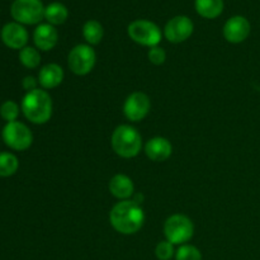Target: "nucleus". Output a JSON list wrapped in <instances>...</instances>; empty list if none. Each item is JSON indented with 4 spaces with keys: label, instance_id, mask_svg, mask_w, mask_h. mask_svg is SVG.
<instances>
[{
    "label": "nucleus",
    "instance_id": "8",
    "mask_svg": "<svg viewBox=\"0 0 260 260\" xmlns=\"http://www.w3.org/2000/svg\"><path fill=\"white\" fill-rule=\"evenodd\" d=\"M96 55L90 45H78L70 51L68 57L69 68L75 75H88L95 66Z\"/></svg>",
    "mask_w": 260,
    "mask_h": 260
},
{
    "label": "nucleus",
    "instance_id": "4",
    "mask_svg": "<svg viewBox=\"0 0 260 260\" xmlns=\"http://www.w3.org/2000/svg\"><path fill=\"white\" fill-rule=\"evenodd\" d=\"M165 238L173 245H184L194 235V225L188 216L172 215L164 223Z\"/></svg>",
    "mask_w": 260,
    "mask_h": 260
},
{
    "label": "nucleus",
    "instance_id": "21",
    "mask_svg": "<svg viewBox=\"0 0 260 260\" xmlns=\"http://www.w3.org/2000/svg\"><path fill=\"white\" fill-rule=\"evenodd\" d=\"M19 61L24 68L36 69L41 63V55L35 47L25 46L19 52Z\"/></svg>",
    "mask_w": 260,
    "mask_h": 260
},
{
    "label": "nucleus",
    "instance_id": "22",
    "mask_svg": "<svg viewBox=\"0 0 260 260\" xmlns=\"http://www.w3.org/2000/svg\"><path fill=\"white\" fill-rule=\"evenodd\" d=\"M175 259L177 260H202V253L200 249L193 245H184L180 246L175 253Z\"/></svg>",
    "mask_w": 260,
    "mask_h": 260
},
{
    "label": "nucleus",
    "instance_id": "9",
    "mask_svg": "<svg viewBox=\"0 0 260 260\" xmlns=\"http://www.w3.org/2000/svg\"><path fill=\"white\" fill-rule=\"evenodd\" d=\"M151 102L147 94L142 91H135L127 96L123 104V113L131 122H140L149 114Z\"/></svg>",
    "mask_w": 260,
    "mask_h": 260
},
{
    "label": "nucleus",
    "instance_id": "20",
    "mask_svg": "<svg viewBox=\"0 0 260 260\" xmlns=\"http://www.w3.org/2000/svg\"><path fill=\"white\" fill-rule=\"evenodd\" d=\"M18 168H19V161L14 154L0 152V177H12L17 173Z\"/></svg>",
    "mask_w": 260,
    "mask_h": 260
},
{
    "label": "nucleus",
    "instance_id": "19",
    "mask_svg": "<svg viewBox=\"0 0 260 260\" xmlns=\"http://www.w3.org/2000/svg\"><path fill=\"white\" fill-rule=\"evenodd\" d=\"M104 29L103 25L98 22V20H88V22L84 24L83 27V36L85 38V41L88 42V45L94 46L101 43V41L103 40Z\"/></svg>",
    "mask_w": 260,
    "mask_h": 260
},
{
    "label": "nucleus",
    "instance_id": "15",
    "mask_svg": "<svg viewBox=\"0 0 260 260\" xmlns=\"http://www.w3.org/2000/svg\"><path fill=\"white\" fill-rule=\"evenodd\" d=\"M109 192L119 201H127L134 196L135 185L129 177L124 174H116L109 180Z\"/></svg>",
    "mask_w": 260,
    "mask_h": 260
},
{
    "label": "nucleus",
    "instance_id": "5",
    "mask_svg": "<svg viewBox=\"0 0 260 260\" xmlns=\"http://www.w3.org/2000/svg\"><path fill=\"white\" fill-rule=\"evenodd\" d=\"M4 144L15 151H24L29 149L33 142V134L22 122H8L2 131Z\"/></svg>",
    "mask_w": 260,
    "mask_h": 260
},
{
    "label": "nucleus",
    "instance_id": "26",
    "mask_svg": "<svg viewBox=\"0 0 260 260\" xmlns=\"http://www.w3.org/2000/svg\"><path fill=\"white\" fill-rule=\"evenodd\" d=\"M37 84H38V80L36 78H33V76H25L22 81V86L24 88V90H27V93L28 91H32V90H36V89H38Z\"/></svg>",
    "mask_w": 260,
    "mask_h": 260
},
{
    "label": "nucleus",
    "instance_id": "23",
    "mask_svg": "<svg viewBox=\"0 0 260 260\" xmlns=\"http://www.w3.org/2000/svg\"><path fill=\"white\" fill-rule=\"evenodd\" d=\"M0 116L8 122L17 121L19 116V106L13 101H7L0 106Z\"/></svg>",
    "mask_w": 260,
    "mask_h": 260
},
{
    "label": "nucleus",
    "instance_id": "6",
    "mask_svg": "<svg viewBox=\"0 0 260 260\" xmlns=\"http://www.w3.org/2000/svg\"><path fill=\"white\" fill-rule=\"evenodd\" d=\"M10 14L20 24H37L45 18V7L41 0H14Z\"/></svg>",
    "mask_w": 260,
    "mask_h": 260
},
{
    "label": "nucleus",
    "instance_id": "25",
    "mask_svg": "<svg viewBox=\"0 0 260 260\" xmlns=\"http://www.w3.org/2000/svg\"><path fill=\"white\" fill-rule=\"evenodd\" d=\"M147 57H149L150 62L156 66H160L167 60V52L164 51V48L159 47V46H155V47H151L149 50Z\"/></svg>",
    "mask_w": 260,
    "mask_h": 260
},
{
    "label": "nucleus",
    "instance_id": "16",
    "mask_svg": "<svg viewBox=\"0 0 260 260\" xmlns=\"http://www.w3.org/2000/svg\"><path fill=\"white\" fill-rule=\"evenodd\" d=\"M63 80V70L57 63H47L38 74V84L43 89H53Z\"/></svg>",
    "mask_w": 260,
    "mask_h": 260
},
{
    "label": "nucleus",
    "instance_id": "7",
    "mask_svg": "<svg viewBox=\"0 0 260 260\" xmlns=\"http://www.w3.org/2000/svg\"><path fill=\"white\" fill-rule=\"evenodd\" d=\"M127 33L134 42L150 48L159 45L162 36L160 28L146 19L134 20L127 28Z\"/></svg>",
    "mask_w": 260,
    "mask_h": 260
},
{
    "label": "nucleus",
    "instance_id": "17",
    "mask_svg": "<svg viewBox=\"0 0 260 260\" xmlns=\"http://www.w3.org/2000/svg\"><path fill=\"white\" fill-rule=\"evenodd\" d=\"M196 10L206 19H215L222 14L223 0H196Z\"/></svg>",
    "mask_w": 260,
    "mask_h": 260
},
{
    "label": "nucleus",
    "instance_id": "24",
    "mask_svg": "<svg viewBox=\"0 0 260 260\" xmlns=\"http://www.w3.org/2000/svg\"><path fill=\"white\" fill-rule=\"evenodd\" d=\"M155 255L159 260H170L174 256V245L168 240L160 241L155 248Z\"/></svg>",
    "mask_w": 260,
    "mask_h": 260
},
{
    "label": "nucleus",
    "instance_id": "18",
    "mask_svg": "<svg viewBox=\"0 0 260 260\" xmlns=\"http://www.w3.org/2000/svg\"><path fill=\"white\" fill-rule=\"evenodd\" d=\"M69 17V10L62 3H51L45 8V18L52 25H60L66 22Z\"/></svg>",
    "mask_w": 260,
    "mask_h": 260
},
{
    "label": "nucleus",
    "instance_id": "12",
    "mask_svg": "<svg viewBox=\"0 0 260 260\" xmlns=\"http://www.w3.org/2000/svg\"><path fill=\"white\" fill-rule=\"evenodd\" d=\"M2 41L12 50H22L28 42V32L20 23H8L2 29Z\"/></svg>",
    "mask_w": 260,
    "mask_h": 260
},
{
    "label": "nucleus",
    "instance_id": "13",
    "mask_svg": "<svg viewBox=\"0 0 260 260\" xmlns=\"http://www.w3.org/2000/svg\"><path fill=\"white\" fill-rule=\"evenodd\" d=\"M172 152V144L165 137H154V139H150L145 145V154L152 161H165V160L169 159Z\"/></svg>",
    "mask_w": 260,
    "mask_h": 260
},
{
    "label": "nucleus",
    "instance_id": "10",
    "mask_svg": "<svg viewBox=\"0 0 260 260\" xmlns=\"http://www.w3.org/2000/svg\"><path fill=\"white\" fill-rule=\"evenodd\" d=\"M194 25L192 19L185 15H177L165 24L164 36L169 42L182 43L192 36Z\"/></svg>",
    "mask_w": 260,
    "mask_h": 260
},
{
    "label": "nucleus",
    "instance_id": "2",
    "mask_svg": "<svg viewBox=\"0 0 260 260\" xmlns=\"http://www.w3.org/2000/svg\"><path fill=\"white\" fill-rule=\"evenodd\" d=\"M22 112L25 118L35 124H45L52 117V99L43 89L28 91L22 101Z\"/></svg>",
    "mask_w": 260,
    "mask_h": 260
},
{
    "label": "nucleus",
    "instance_id": "14",
    "mask_svg": "<svg viewBox=\"0 0 260 260\" xmlns=\"http://www.w3.org/2000/svg\"><path fill=\"white\" fill-rule=\"evenodd\" d=\"M33 41H35V45L38 50L45 51V52L46 51H51L57 45V29L55 28V25L50 24V23L40 24L35 29V33H33Z\"/></svg>",
    "mask_w": 260,
    "mask_h": 260
},
{
    "label": "nucleus",
    "instance_id": "11",
    "mask_svg": "<svg viewBox=\"0 0 260 260\" xmlns=\"http://www.w3.org/2000/svg\"><path fill=\"white\" fill-rule=\"evenodd\" d=\"M250 23L245 17L235 15L231 17L223 25V37L230 43H241L250 35Z\"/></svg>",
    "mask_w": 260,
    "mask_h": 260
},
{
    "label": "nucleus",
    "instance_id": "1",
    "mask_svg": "<svg viewBox=\"0 0 260 260\" xmlns=\"http://www.w3.org/2000/svg\"><path fill=\"white\" fill-rule=\"evenodd\" d=\"M109 221L114 230L123 235H134L145 222L144 210L134 200L121 201L112 208Z\"/></svg>",
    "mask_w": 260,
    "mask_h": 260
},
{
    "label": "nucleus",
    "instance_id": "3",
    "mask_svg": "<svg viewBox=\"0 0 260 260\" xmlns=\"http://www.w3.org/2000/svg\"><path fill=\"white\" fill-rule=\"evenodd\" d=\"M111 145L113 151L123 159H132L141 151L142 137L135 127L121 124L112 134Z\"/></svg>",
    "mask_w": 260,
    "mask_h": 260
}]
</instances>
